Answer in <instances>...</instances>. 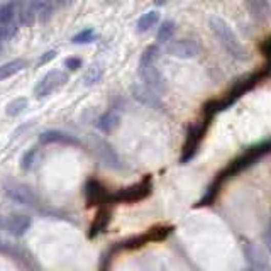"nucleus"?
Instances as JSON below:
<instances>
[{
	"label": "nucleus",
	"instance_id": "nucleus-1",
	"mask_svg": "<svg viewBox=\"0 0 271 271\" xmlns=\"http://www.w3.org/2000/svg\"><path fill=\"white\" fill-rule=\"evenodd\" d=\"M269 149H271L269 141H264V142H261V144L249 148L244 154H241V156H237L227 168L220 171V175L215 178L214 183L210 185L209 192L205 193V197H203L202 200L198 202V205H210V203L214 202V198L217 197V193L220 190V186H222V183H225L229 178L236 176L237 173H241V171H244L246 168H249L251 164L259 161L263 156H266V154L269 153Z\"/></svg>",
	"mask_w": 271,
	"mask_h": 271
},
{
	"label": "nucleus",
	"instance_id": "nucleus-2",
	"mask_svg": "<svg viewBox=\"0 0 271 271\" xmlns=\"http://www.w3.org/2000/svg\"><path fill=\"white\" fill-rule=\"evenodd\" d=\"M268 73H269V70L266 66L264 70L256 71V73H253L251 76H247V78L234 84L231 87V90L225 93L222 98H215V100L207 102L205 105H203V117L212 120L215 114L224 112V110H227L229 107H232V105L239 100L242 95H246V93L251 92L258 84H261V81L268 76Z\"/></svg>",
	"mask_w": 271,
	"mask_h": 271
},
{
	"label": "nucleus",
	"instance_id": "nucleus-3",
	"mask_svg": "<svg viewBox=\"0 0 271 271\" xmlns=\"http://www.w3.org/2000/svg\"><path fill=\"white\" fill-rule=\"evenodd\" d=\"M159 56L158 44H149V46L142 51L139 58V66H137V73H139L142 85L154 92L156 95L166 92V81H164L161 71L158 70L156 59Z\"/></svg>",
	"mask_w": 271,
	"mask_h": 271
},
{
	"label": "nucleus",
	"instance_id": "nucleus-4",
	"mask_svg": "<svg viewBox=\"0 0 271 271\" xmlns=\"http://www.w3.org/2000/svg\"><path fill=\"white\" fill-rule=\"evenodd\" d=\"M209 24H210V29L214 32V36L220 41V44H222L224 49L232 58L237 59V61H244V59L249 58V54H247L246 48L242 46L239 37L236 36V32L231 29L229 24L224 19L214 15V17H210Z\"/></svg>",
	"mask_w": 271,
	"mask_h": 271
},
{
	"label": "nucleus",
	"instance_id": "nucleus-5",
	"mask_svg": "<svg viewBox=\"0 0 271 271\" xmlns=\"http://www.w3.org/2000/svg\"><path fill=\"white\" fill-rule=\"evenodd\" d=\"M210 122H212L210 119L202 117V120L198 124H193L188 127L185 144H183V149H181V159H180L181 163H188L195 158V154L198 153V149H200L203 137H205V134H207Z\"/></svg>",
	"mask_w": 271,
	"mask_h": 271
},
{
	"label": "nucleus",
	"instance_id": "nucleus-6",
	"mask_svg": "<svg viewBox=\"0 0 271 271\" xmlns=\"http://www.w3.org/2000/svg\"><path fill=\"white\" fill-rule=\"evenodd\" d=\"M66 81H68V73H65V71H61V70L48 71V73L36 84L34 97L37 98V100L46 98L48 95H51L53 92H56L58 88H61Z\"/></svg>",
	"mask_w": 271,
	"mask_h": 271
},
{
	"label": "nucleus",
	"instance_id": "nucleus-7",
	"mask_svg": "<svg viewBox=\"0 0 271 271\" xmlns=\"http://www.w3.org/2000/svg\"><path fill=\"white\" fill-rule=\"evenodd\" d=\"M153 188V180L151 176H144L142 181L136 185H131L120 190L114 195H110V202H126V203H132V202H139L142 198H146L149 193H151Z\"/></svg>",
	"mask_w": 271,
	"mask_h": 271
},
{
	"label": "nucleus",
	"instance_id": "nucleus-8",
	"mask_svg": "<svg viewBox=\"0 0 271 271\" xmlns=\"http://www.w3.org/2000/svg\"><path fill=\"white\" fill-rule=\"evenodd\" d=\"M166 51L168 54H171V56H175V58L190 59V58L198 56L200 46H198V43H195L193 39H178V41L171 43Z\"/></svg>",
	"mask_w": 271,
	"mask_h": 271
},
{
	"label": "nucleus",
	"instance_id": "nucleus-9",
	"mask_svg": "<svg viewBox=\"0 0 271 271\" xmlns=\"http://www.w3.org/2000/svg\"><path fill=\"white\" fill-rule=\"evenodd\" d=\"M5 195L10 200L20 203V205H34L36 203V195L29 186L22 183H10L5 185Z\"/></svg>",
	"mask_w": 271,
	"mask_h": 271
},
{
	"label": "nucleus",
	"instance_id": "nucleus-10",
	"mask_svg": "<svg viewBox=\"0 0 271 271\" xmlns=\"http://www.w3.org/2000/svg\"><path fill=\"white\" fill-rule=\"evenodd\" d=\"M85 193H87V202L88 205H100V203L110 202L109 192L105 190V186L98 183L97 180H88L85 185Z\"/></svg>",
	"mask_w": 271,
	"mask_h": 271
},
{
	"label": "nucleus",
	"instance_id": "nucleus-11",
	"mask_svg": "<svg viewBox=\"0 0 271 271\" xmlns=\"http://www.w3.org/2000/svg\"><path fill=\"white\" fill-rule=\"evenodd\" d=\"M31 227V217L22 214L15 215H7V224H5V231L9 234H12L15 237H20L26 234V231Z\"/></svg>",
	"mask_w": 271,
	"mask_h": 271
},
{
	"label": "nucleus",
	"instance_id": "nucleus-12",
	"mask_svg": "<svg viewBox=\"0 0 271 271\" xmlns=\"http://www.w3.org/2000/svg\"><path fill=\"white\" fill-rule=\"evenodd\" d=\"M41 144H71V146H78V139L71 137L70 134H66L63 131H44L39 136Z\"/></svg>",
	"mask_w": 271,
	"mask_h": 271
},
{
	"label": "nucleus",
	"instance_id": "nucleus-13",
	"mask_svg": "<svg viewBox=\"0 0 271 271\" xmlns=\"http://www.w3.org/2000/svg\"><path fill=\"white\" fill-rule=\"evenodd\" d=\"M132 95L137 102H141L142 105H148V107L153 109H159V97L154 92H151L149 88L144 85H132Z\"/></svg>",
	"mask_w": 271,
	"mask_h": 271
},
{
	"label": "nucleus",
	"instance_id": "nucleus-14",
	"mask_svg": "<svg viewBox=\"0 0 271 271\" xmlns=\"http://www.w3.org/2000/svg\"><path fill=\"white\" fill-rule=\"evenodd\" d=\"M27 66V61L22 58H15L12 61H7L4 65H0V81L2 80H7L10 76L17 75L19 71H22Z\"/></svg>",
	"mask_w": 271,
	"mask_h": 271
},
{
	"label": "nucleus",
	"instance_id": "nucleus-15",
	"mask_svg": "<svg viewBox=\"0 0 271 271\" xmlns=\"http://www.w3.org/2000/svg\"><path fill=\"white\" fill-rule=\"evenodd\" d=\"M158 22H159V12L158 10H149V12L142 14L141 17L136 20V29L137 32H148V31H151Z\"/></svg>",
	"mask_w": 271,
	"mask_h": 271
},
{
	"label": "nucleus",
	"instance_id": "nucleus-16",
	"mask_svg": "<svg viewBox=\"0 0 271 271\" xmlns=\"http://www.w3.org/2000/svg\"><path fill=\"white\" fill-rule=\"evenodd\" d=\"M19 14V7H17V0H9L0 5V26L10 24V22L15 20V15Z\"/></svg>",
	"mask_w": 271,
	"mask_h": 271
},
{
	"label": "nucleus",
	"instance_id": "nucleus-17",
	"mask_svg": "<svg viewBox=\"0 0 271 271\" xmlns=\"http://www.w3.org/2000/svg\"><path fill=\"white\" fill-rule=\"evenodd\" d=\"M27 105H29V102H27L26 97H17V98H14V100H10L7 103V107H5V114H7L9 117H17L19 114H22L27 109Z\"/></svg>",
	"mask_w": 271,
	"mask_h": 271
},
{
	"label": "nucleus",
	"instance_id": "nucleus-18",
	"mask_svg": "<svg viewBox=\"0 0 271 271\" xmlns=\"http://www.w3.org/2000/svg\"><path fill=\"white\" fill-rule=\"evenodd\" d=\"M103 71H105L103 66L98 65V63L90 66V70H88L85 73V76H84V85L85 87H93L95 84H98V81L102 80V76H103Z\"/></svg>",
	"mask_w": 271,
	"mask_h": 271
},
{
	"label": "nucleus",
	"instance_id": "nucleus-19",
	"mask_svg": "<svg viewBox=\"0 0 271 271\" xmlns=\"http://www.w3.org/2000/svg\"><path fill=\"white\" fill-rule=\"evenodd\" d=\"M109 220H110V214H109V210L102 209L100 212L97 214V217H95V220H93V224H92V229H90V237L97 236V234H100V232H102L105 227H107Z\"/></svg>",
	"mask_w": 271,
	"mask_h": 271
},
{
	"label": "nucleus",
	"instance_id": "nucleus-20",
	"mask_svg": "<svg viewBox=\"0 0 271 271\" xmlns=\"http://www.w3.org/2000/svg\"><path fill=\"white\" fill-rule=\"evenodd\" d=\"M119 124H120V117H119V114H115V112L103 114L100 120H98V127H100L103 132H112Z\"/></svg>",
	"mask_w": 271,
	"mask_h": 271
},
{
	"label": "nucleus",
	"instance_id": "nucleus-21",
	"mask_svg": "<svg viewBox=\"0 0 271 271\" xmlns=\"http://www.w3.org/2000/svg\"><path fill=\"white\" fill-rule=\"evenodd\" d=\"M176 32V24L173 20H163L158 29V43H168Z\"/></svg>",
	"mask_w": 271,
	"mask_h": 271
},
{
	"label": "nucleus",
	"instance_id": "nucleus-22",
	"mask_svg": "<svg viewBox=\"0 0 271 271\" xmlns=\"http://www.w3.org/2000/svg\"><path fill=\"white\" fill-rule=\"evenodd\" d=\"M19 31V24L17 22H10V24H5V26H0V49L7 41H10L12 37L17 34Z\"/></svg>",
	"mask_w": 271,
	"mask_h": 271
},
{
	"label": "nucleus",
	"instance_id": "nucleus-23",
	"mask_svg": "<svg viewBox=\"0 0 271 271\" xmlns=\"http://www.w3.org/2000/svg\"><path fill=\"white\" fill-rule=\"evenodd\" d=\"M97 39H98V36L95 34V31H93V29H85V31L78 32V34H75L71 41H73L75 44H88V43L97 41Z\"/></svg>",
	"mask_w": 271,
	"mask_h": 271
},
{
	"label": "nucleus",
	"instance_id": "nucleus-24",
	"mask_svg": "<svg viewBox=\"0 0 271 271\" xmlns=\"http://www.w3.org/2000/svg\"><path fill=\"white\" fill-rule=\"evenodd\" d=\"M36 153H37V148H31L24 153V156H22V159H20L22 170H31L32 163H34V159H36Z\"/></svg>",
	"mask_w": 271,
	"mask_h": 271
},
{
	"label": "nucleus",
	"instance_id": "nucleus-25",
	"mask_svg": "<svg viewBox=\"0 0 271 271\" xmlns=\"http://www.w3.org/2000/svg\"><path fill=\"white\" fill-rule=\"evenodd\" d=\"M81 65H84V59L78 56H70L65 59V68L68 71H78L81 68Z\"/></svg>",
	"mask_w": 271,
	"mask_h": 271
},
{
	"label": "nucleus",
	"instance_id": "nucleus-26",
	"mask_svg": "<svg viewBox=\"0 0 271 271\" xmlns=\"http://www.w3.org/2000/svg\"><path fill=\"white\" fill-rule=\"evenodd\" d=\"M56 56H58V51H54V49H49V51H46L44 54H41V58H39V66L49 63L51 59H54Z\"/></svg>",
	"mask_w": 271,
	"mask_h": 271
},
{
	"label": "nucleus",
	"instance_id": "nucleus-27",
	"mask_svg": "<svg viewBox=\"0 0 271 271\" xmlns=\"http://www.w3.org/2000/svg\"><path fill=\"white\" fill-rule=\"evenodd\" d=\"M5 224H7V215L0 214V229L2 231H5Z\"/></svg>",
	"mask_w": 271,
	"mask_h": 271
}]
</instances>
